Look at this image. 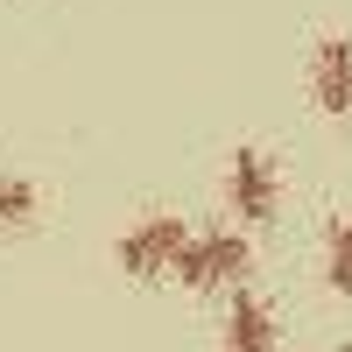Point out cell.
<instances>
[{
  "label": "cell",
  "mask_w": 352,
  "mask_h": 352,
  "mask_svg": "<svg viewBox=\"0 0 352 352\" xmlns=\"http://www.w3.org/2000/svg\"><path fill=\"white\" fill-rule=\"evenodd\" d=\"M184 247H190L184 219H176V212H148L141 226L120 232V247H113V254H120V268H127L134 282H155V275H176Z\"/></svg>",
  "instance_id": "7a4b0ae2"
},
{
  "label": "cell",
  "mask_w": 352,
  "mask_h": 352,
  "mask_svg": "<svg viewBox=\"0 0 352 352\" xmlns=\"http://www.w3.org/2000/svg\"><path fill=\"white\" fill-rule=\"evenodd\" d=\"M324 282L338 296H352V212H338L324 226Z\"/></svg>",
  "instance_id": "8992f818"
},
{
  "label": "cell",
  "mask_w": 352,
  "mask_h": 352,
  "mask_svg": "<svg viewBox=\"0 0 352 352\" xmlns=\"http://www.w3.org/2000/svg\"><path fill=\"white\" fill-rule=\"evenodd\" d=\"M28 219H36V184L14 169H0V232H21Z\"/></svg>",
  "instance_id": "52a82bcc"
},
{
  "label": "cell",
  "mask_w": 352,
  "mask_h": 352,
  "mask_svg": "<svg viewBox=\"0 0 352 352\" xmlns=\"http://www.w3.org/2000/svg\"><path fill=\"white\" fill-rule=\"evenodd\" d=\"M345 352H352V345H345Z\"/></svg>",
  "instance_id": "ba28073f"
},
{
  "label": "cell",
  "mask_w": 352,
  "mask_h": 352,
  "mask_svg": "<svg viewBox=\"0 0 352 352\" xmlns=\"http://www.w3.org/2000/svg\"><path fill=\"white\" fill-rule=\"evenodd\" d=\"M226 352H275V310L232 289V310H226Z\"/></svg>",
  "instance_id": "5b68a950"
},
{
  "label": "cell",
  "mask_w": 352,
  "mask_h": 352,
  "mask_svg": "<svg viewBox=\"0 0 352 352\" xmlns=\"http://www.w3.org/2000/svg\"><path fill=\"white\" fill-rule=\"evenodd\" d=\"M310 99L331 113V120H352V36H317L310 50Z\"/></svg>",
  "instance_id": "277c9868"
},
{
  "label": "cell",
  "mask_w": 352,
  "mask_h": 352,
  "mask_svg": "<svg viewBox=\"0 0 352 352\" xmlns=\"http://www.w3.org/2000/svg\"><path fill=\"white\" fill-rule=\"evenodd\" d=\"M226 204L240 212L247 226H268L275 219V204H282V176H275V155L268 148H232V162H226Z\"/></svg>",
  "instance_id": "3957f363"
},
{
  "label": "cell",
  "mask_w": 352,
  "mask_h": 352,
  "mask_svg": "<svg viewBox=\"0 0 352 352\" xmlns=\"http://www.w3.org/2000/svg\"><path fill=\"white\" fill-rule=\"evenodd\" d=\"M247 268H254V247H247V232H232V226H219V232H190L184 261H176V275H184L190 289H240Z\"/></svg>",
  "instance_id": "6da1fadb"
}]
</instances>
